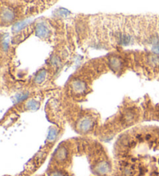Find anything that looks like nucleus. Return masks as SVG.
Wrapping results in <instances>:
<instances>
[{
  "mask_svg": "<svg viewBox=\"0 0 159 176\" xmlns=\"http://www.w3.org/2000/svg\"><path fill=\"white\" fill-rule=\"evenodd\" d=\"M154 51H155V52L159 54V46H155V48H154Z\"/></svg>",
  "mask_w": 159,
  "mask_h": 176,
  "instance_id": "nucleus-9",
  "label": "nucleus"
},
{
  "mask_svg": "<svg viewBox=\"0 0 159 176\" xmlns=\"http://www.w3.org/2000/svg\"><path fill=\"white\" fill-rule=\"evenodd\" d=\"M1 18L2 23H9L15 19V13H14L13 10L10 8H2V9Z\"/></svg>",
  "mask_w": 159,
  "mask_h": 176,
  "instance_id": "nucleus-3",
  "label": "nucleus"
},
{
  "mask_svg": "<svg viewBox=\"0 0 159 176\" xmlns=\"http://www.w3.org/2000/svg\"><path fill=\"white\" fill-rule=\"evenodd\" d=\"M27 108L30 110H35V109H37L39 108V103H37L35 100L31 99L30 101H28L27 103Z\"/></svg>",
  "mask_w": 159,
  "mask_h": 176,
  "instance_id": "nucleus-7",
  "label": "nucleus"
},
{
  "mask_svg": "<svg viewBox=\"0 0 159 176\" xmlns=\"http://www.w3.org/2000/svg\"><path fill=\"white\" fill-rule=\"evenodd\" d=\"M27 23L25 22V21H23V22L18 23H16L15 25L13 26V30H15V31H18V30L23 29V27L27 25Z\"/></svg>",
  "mask_w": 159,
  "mask_h": 176,
  "instance_id": "nucleus-8",
  "label": "nucleus"
},
{
  "mask_svg": "<svg viewBox=\"0 0 159 176\" xmlns=\"http://www.w3.org/2000/svg\"><path fill=\"white\" fill-rule=\"evenodd\" d=\"M36 34L41 38H47L50 35V29L44 23H40L36 27Z\"/></svg>",
  "mask_w": 159,
  "mask_h": 176,
  "instance_id": "nucleus-4",
  "label": "nucleus"
},
{
  "mask_svg": "<svg viewBox=\"0 0 159 176\" xmlns=\"http://www.w3.org/2000/svg\"><path fill=\"white\" fill-rule=\"evenodd\" d=\"M46 77H47L46 71L44 70L41 71V72H38L37 75L36 77H35L34 78L35 82H36L37 84H41L44 80H45Z\"/></svg>",
  "mask_w": 159,
  "mask_h": 176,
  "instance_id": "nucleus-6",
  "label": "nucleus"
},
{
  "mask_svg": "<svg viewBox=\"0 0 159 176\" xmlns=\"http://www.w3.org/2000/svg\"><path fill=\"white\" fill-rule=\"evenodd\" d=\"M71 85H72V90L77 94H82L87 89V85L86 82L79 79L74 80Z\"/></svg>",
  "mask_w": 159,
  "mask_h": 176,
  "instance_id": "nucleus-2",
  "label": "nucleus"
},
{
  "mask_svg": "<svg viewBox=\"0 0 159 176\" xmlns=\"http://www.w3.org/2000/svg\"><path fill=\"white\" fill-rule=\"evenodd\" d=\"M110 65L114 71H120L122 68V61L118 58H113L110 60Z\"/></svg>",
  "mask_w": 159,
  "mask_h": 176,
  "instance_id": "nucleus-5",
  "label": "nucleus"
},
{
  "mask_svg": "<svg viewBox=\"0 0 159 176\" xmlns=\"http://www.w3.org/2000/svg\"><path fill=\"white\" fill-rule=\"evenodd\" d=\"M94 127V120L91 117H83L77 123L76 128L80 133H89Z\"/></svg>",
  "mask_w": 159,
  "mask_h": 176,
  "instance_id": "nucleus-1",
  "label": "nucleus"
}]
</instances>
